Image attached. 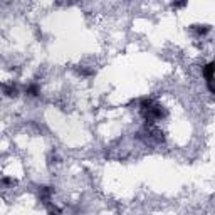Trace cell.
<instances>
[{
	"mask_svg": "<svg viewBox=\"0 0 215 215\" xmlns=\"http://www.w3.org/2000/svg\"><path fill=\"white\" fill-rule=\"evenodd\" d=\"M202 71H203V76H205V79H207V81L215 79V62H208V64L203 67Z\"/></svg>",
	"mask_w": 215,
	"mask_h": 215,
	"instance_id": "1",
	"label": "cell"
},
{
	"mask_svg": "<svg viewBox=\"0 0 215 215\" xmlns=\"http://www.w3.org/2000/svg\"><path fill=\"white\" fill-rule=\"evenodd\" d=\"M27 92H29V94H30V96H35V94H37V92H39V89H37V86H30V88H29V89H27Z\"/></svg>",
	"mask_w": 215,
	"mask_h": 215,
	"instance_id": "2",
	"label": "cell"
},
{
	"mask_svg": "<svg viewBox=\"0 0 215 215\" xmlns=\"http://www.w3.org/2000/svg\"><path fill=\"white\" fill-rule=\"evenodd\" d=\"M195 30H197V32H198V34H207L208 30H210V29H208V27H205V25H203V27L200 25V27H197Z\"/></svg>",
	"mask_w": 215,
	"mask_h": 215,
	"instance_id": "3",
	"label": "cell"
},
{
	"mask_svg": "<svg viewBox=\"0 0 215 215\" xmlns=\"http://www.w3.org/2000/svg\"><path fill=\"white\" fill-rule=\"evenodd\" d=\"M187 5V2H176V3H173V7L175 8H178V7H185Z\"/></svg>",
	"mask_w": 215,
	"mask_h": 215,
	"instance_id": "4",
	"label": "cell"
}]
</instances>
